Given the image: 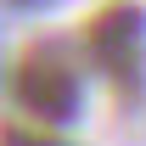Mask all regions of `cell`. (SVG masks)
Wrapping results in <instances>:
<instances>
[{
    "instance_id": "cell-1",
    "label": "cell",
    "mask_w": 146,
    "mask_h": 146,
    "mask_svg": "<svg viewBox=\"0 0 146 146\" xmlns=\"http://www.w3.org/2000/svg\"><path fill=\"white\" fill-rule=\"evenodd\" d=\"M84 51L101 73H112L124 96H135L141 84V62H146V11L135 0H107L96 6L84 23Z\"/></svg>"
},
{
    "instance_id": "cell-2",
    "label": "cell",
    "mask_w": 146,
    "mask_h": 146,
    "mask_svg": "<svg viewBox=\"0 0 146 146\" xmlns=\"http://www.w3.org/2000/svg\"><path fill=\"white\" fill-rule=\"evenodd\" d=\"M11 101H17V112L28 124L62 129L79 118V79L51 56H23L17 73H11Z\"/></svg>"
},
{
    "instance_id": "cell-3",
    "label": "cell",
    "mask_w": 146,
    "mask_h": 146,
    "mask_svg": "<svg viewBox=\"0 0 146 146\" xmlns=\"http://www.w3.org/2000/svg\"><path fill=\"white\" fill-rule=\"evenodd\" d=\"M6 146H68L56 129H45V124H28V118H11L6 124Z\"/></svg>"
},
{
    "instance_id": "cell-4",
    "label": "cell",
    "mask_w": 146,
    "mask_h": 146,
    "mask_svg": "<svg viewBox=\"0 0 146 146\" xmlns=\"http://www.w3.org/2000/svg\"><path fill=\"white\" fill-rule=\"evenodd\" d=\"M11 6H17V11H39L45 0H11Z\"/></svg>"
}]
</instances>
